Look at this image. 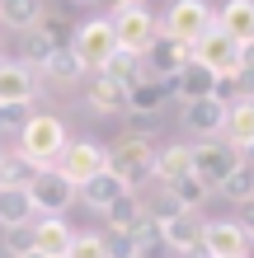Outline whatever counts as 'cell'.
Listing matches in <instances>:
<instances>
[{"mask_svg":"<svg viewBox=\"0 0 254 258\" xmlns=\"http://www.w3.org/2000/svg\"><path fill=\"white\" fill-rule=\"evenodd\" d=\"M202 249L212 258H249V235L231 216L226 221H207L202 225Z\"/></svg>","mask_w":254,"mask_h":258,"instance_id":"obj_10","label":"cell"},{"mask_svg":"<svg viewBox=\"0 0 254 258\" xmlns=\"http://www.w3.org/2000/svg\"><path fill=\"white\" fill-rule=\"evenodd\" d=\"M235 94H240V99H254V52L245 56V66H240V75H235Z\"/></svg>","mask_w":254,"mask_h":258,"instance_id":"obj_36","label":"cell"},{"mask_svg":"<svg viewBox=\"0 0 254 258\" xmlns=\"http://www.w3.org/2000/svg\"><path fill=\"white\" fill-rule=\"evenodd\" d=\"M71 244H76V230L62 216H38L33 221V253L42 258H71Z\"/></svg>","mask_w":254,"mask_h":258,"instance_id":"obj_12","label":"cell"},{"mask_svg":"<svg viewBox=\"0 0 254 258\" xmlns=\"http://www.w3.org/2000/svg\"><path fill=\"white\" fill-rule=\"evenodd\" d=\"M249 103H254V99H249Z\"/></svg>","mask_w":254,"mask_h":258,"instance_id":"obj_45","label":"cell"},{"mask_svg":"<svg viewBox=\"0 0 254 258\" xmlns=\"http://www.w3.org/2000/svg\"><path fill=\"white\" fill-rule=\"evenodd\" d=\"M28 258H42V253H28Z\"/></svg>","mask_w":254,"mask_h":258,"instance_id":"obj_42","label":"cell"},{"mask_svg":"<svg viewBox=\"0 0 254 258\" xmlns=\"http://www.w3.org/2000/svg\"><path fill=\"white\" fill-rule=\"evenodd\" d=\"M42 19V0H0V24L19 28V33H33Z\"/></svg>","mask_w":254,"mask_h":258,"instance_id":"obj_25","label":"cell"},{"mask_svg":"<svg viewBox=\"0 0 254 258\" xmlns=\"http://www.w3.org/2000/svg\"><path fill=\"white\" fill-rule=\"evenodd\" d=\"M113 38H118V47L123 52H137V56H146V47L160 38V19L151 10H123V14H113Z\"/></svg>","mask_w":254,"mask_h":258,"instance_id":"obj_8","label":"cell"},{"mask_svg":"<svg viewBox=\"0 0 254 258\" xmlns=\"http://www.w3.org/2000/svg\"><path fill=\"white\" fill-rule=\"evenodd\" d=\"M160 235H165V249H179V253H188V249L202 244V225H198V216H188V211H179L174 221H165Z\"/></svg>","mask_w":254,"mask_h":258,"instance_id":"obj_23","label":"cell"},{"mask_svg":"<svg viewBox=\"0 0 254 258\" xmlns=\"http://www.w3.org/2000/svg\"><path fill=\"white\" fill-rule=\"evenodd\" d=\"M245 56H249V52L240 47V42H231L217 24L207 28V33H202V42L193 47V61H198V66H207V71L217 75V80H235V75H240V66H245Z\"/></svg>","mask_w":254,"mask_h":258,"instance_id":"obj_4","label":"cell"},{"mask_svg":"<svg viewBox=\"0 0 254 258\" xmlns=\"http://www.w3.org/2000/svg\"><path fill=\"white\" fill-rule=\"evenodd\" d=\"M137 258H141V253H137Z\"/></svg>","mask_w":254,"mask_h":258,"instance_id":"obj_44","label":"cell"},{"mask_svg":"<svg viewBox=\"0 0 254 258\" xmlns=\"http://www.w3.org/2000/svg\"><path fill=\"white\" fill-rule=\"evenodd\" d=\"M19 117H24V108H5V103H0V132H10V127H24Z\"/></svg>","mask_w":254,"mask_h":258,"instance_id":"obj_38","label":"cell"},{"mask_svg":"<svg viewBox=\"0 0 254 258\" xmlns=\"http://www.w3.org/2000/svg\"><path fill=\"white\" fill-rule=\"evenodd\" d=\"M104 169H109V146H99V141H71L62 150V160H57V174H62L76 192L89 183V178H99Z\"/></svg>","mask_w":254,"mask_h":258,"instance_id":"obj_5","label":"cell"},{"mask_svg":"<svg viewBox=\"0 0 254 258\" xmlns=\"http://www.w3.org/2000/svg\"><path fill=\"white\" fill-rule=\"evenodd\" d=\"M123 192H127V183H123L118 174H109V169H104L99 178H89V183H85L76 197H80V202H85L89 211H99V216H104V211H109V207H113Z\"/></svg>","mask_w":254,"mask_h":258,"instance_id":"obj_20","label":"cell"},{"mask_svg":"<svg viewBox=\"0 0 254 258\" xmlns=\"http://www.w3.org/2000/svg\"><path fill=\"white\" fill-rule=\"evenodd\" d=\"M99 75H109V80H118L123 89H132L137 80H146V66H141V56H137V52H123V47H118V52L109 56V66H104Z\"/></svg>","mask_w":254,"mask_h":258,"instance_id":"obj_26","label":"cell"},{"mask_svg":"<svg viewBox=\"0 0 254 258\" xmlns=\"http://www.w3.org/2000/svg\"><path fill=\"white\" fill-rule=\"evenodd\" d=\"M33 225V197L28 188H0V230Z\"/></svg>","mask_w":254,"mask_h":258,"instance_id":"obj_22","label":"cell"},{"mask_svg":"<svg viewBox=\"0 0 254 258\" xmlns=\"http://www.w3.org/2000/svg\"><path fill=\"white\" fill-rule=\"evenodd\" d=\"M221 192H226L235 207H240V202H249V197H254V169H249V164H240V169H235L226 183H221Z\"/></svg>","mask_w":254,"mask_h":258,"instance_id":"obj_31","label":"cell"},{"mask_svg":"<svg viewBox=\"0 0 254 258\" xmlns=\"http://www.w3.org/2000/svg\"><path fill=\"white\" fill-rule=\"evenodd\" d=\"M226 117L231 108L221 99H202V103H184V122L193 136H202V141H217V136H226Z\"/></svg>","mask_w":254,"mask_h":258,"instance_id":"obj_14","label":"cell"},{"mask_svg":"<svg viewBox=\"0 0 254 258\" xmlns=\"http://www.w3.org/2000/svg\"><path fill=\"white\" fill-rule=\"evenodd\" d=\"M0 164H5V150H0Z\"/></svg>","mask_w":254,"mask_h":258,"instance_id":"obj_41","label":"cell"},{"mask_svg":"<svg viewBox=\"0 0 254 258\" xmlns=\"http://www.w3.org/2000/svg\"><path fill=\"white\" fill-rule=\"evenodd\" d=\"M188 61H193V52L184 42H170V38H156L151 47H146V56H141V66H146L151 80H174Z\"/></svg>","mask_w":254,"mask_h":258,"instance_id":"obj_11","label":"cell"},{"mask_svg":"<svg viewBox=\"0 0 254 258\" xmlns=\"http://www.w3.org/2000/svg\"><path fill=\"white\" fill-rule=\"evenodd\" d=\"M193 174V146H184V141H174V146H160L156 150V178L160 183H179V178H188Z\"/></svg>","mask_w":254,"mask_h":258,"instance_id":"obj_19","label":"cell"},{"mask_svg":"<svg viewBox=\"0 0 254 258\" xmlns=\"http://www.w3.org/2000/svg\"><path fill=\"white\" fill-rule=\"evenodd\" d=\"M5 253H10V258H28V253H33V225L5 230Z\"/></svg>","mask_w":254,"mask_h":258,"instance_id":"obj_33","label":"cell"},{"mask_svg":"<svg viewBox=\"0 0 254 258\" xmlns=\"http://www.w3.org/2000/svg\"><path fill=\"white\" fill-rule=\"evenodd\" d=\"M104 249H109V258H137V244H132L127 230H109L104 235Z\"/></svg>","mask_w":254,"mask_h":258,"instance_id":"obj_35","label":"cell"},{"mask_svg":"<svg viewBox=\"0 0 254 258\" xmlns=\"http://www.w3.org/2000/svg\"><path fill=\"white\" fill-rule=\"evenodd\" d=\"M226 146L235 150V155L254 150V103H249V99L231 103V117H226Z\"/></svg>","mask_w":254,"mask_h":258,"instance_id":"obj_21","label":"cell"},{"mask_svg":"<svg viewBox=\"0 0 254 258\" xmlns=\"http://www.w3.org/2000/svg\"><path fill=\"white\" fill-rule=\"evenodd\" d=\"M235 225H240V230L254 239V197H249V202H240V216H235Z\"/></svg>","mask_w":254,"mask_h":258,"instance_id":"obj_37","label":"cell"},{"mask_svg":"<svg viewBox=\"0 0 254 258\" xmlns=\"http://www.w3.org/2000/svg\"><path fill=\"white\" fill-rule=\"evenodd\" d=\"M156 150H160V146H151L141 132L123 136V141H113V146H109V174L123 178L127 192H137L146 178H156Z\"/></svg>","mask_w":254,"mask_h":258,"instance_id":"obj_2","label":"cell"},{"mask_svg":"<svg viewBox=\"0 0 254 258\" xmlns=\"http://www.w3.org/2000/svg\"><path fill=\"white\" fill-rule=\"evenodd\" d=\"M71 52L80 56V66H85V75L89 71H104L109 66V56L118 52V38H113V19H85L80 28H76V42H71Z\"/></svg>","mask_w":254,"mask_h":258,"instance_id":"obj_6","label":"cell"},{"mask_svg":"<svg viewBox=\"0 0 254 258\" xmlns=\"http://www.w3.org/2000/svg\"><path fill=\"white\" fill-rule=\"evenodd\" d=\"M141 211H146V207H141V197H137V192H123L109 211H104V221H109V230H132Z\"/></svg>","mask_w":254,"mask_h":258,"instance_id":"obj_28","label":"cell"},{"mask_svg":"<svg viewBox=\"0 0 254 258\" xmlns=\"http://www.w3.org/2000/svg\"><path fill=\"white\" fill-rule=\"evenodd\" d=\"M217 28H221L231 42H240V47L249 52V47H254V5H249V0H226L221 14H217Z\"/></svg>","mask_w":254,"mask_h":258,"instance_id":"obj_17","label":"cell"},{"mask_svg":"<svg viewBox=\"0 0 254 258\" xmlns=\"http://www.w3.org/2000/svg\"><path fill=\"white\" fill-rule=\"evenodd\" d=\"M33 178H38V169L19 155V150H14V155H5V164H0V188H28Z\"/></svg>","mask_w":254,"mask_h":258,"instance_id":"obj_29","label":"cell"},{"mask_svg":"<svg viewBox=\"0 0 254 258\" xmlns=\"http://www.w3.org/2000/svg\"><path fill=\"white\" fill-rule=\"evenodd\" d=\"M212 24H217V14H212V5H207V0H174V5L165 10L160 38H170V42H184V47L193 52Z\"/></svg>","mask_w":254,"mask_h":258,"instance_id":"obj_3","label":"cell"},{"mask_svg":"<svg viewBox=\"0 0 254 258\" xmlns=\"http://www.w3.org/2000/svg\"><path fill=\"white\" fill-rule=\"evenodd\" d=\"M184 258H212V253H207V249H202V244H198V249H188V253H184Z\"/></svg>","mask_w":254,"mask_h":258,"instance_id":"obj_40","label":"cell"},{"mask_svg":"<svg viewBox=\"0 0 254 258\" xmlns=\"http://www.w3.org/2000/svg\"><path fill=\"white\" fill-rule=\"evenodd\" d=\"M170 197H174V202H179V211H188V216H193V211H198L202 207V197H207V188H202V178H179V183H170L165 188Z\"/></svg>","mask_w":254,"mask_h":258,"instance_id":"obj_30","label":"cell"},{"mask_svg":"<svg viewBox=\"0 0 254 258\" xmlns=\"http://www.w3.org/2000/svg\"><path fill=\"white\" fill-rule=\"evenodd\" d=\"M71 258H109V249H104V235H80L76 230V244H71Z\"/></svg>","mask_w":254,"mask_h":258,"instance_id":"obj_34","label":"cell"},{"mask_svg":"<svg viewBox=\"0 0 254 258\" xmlns=\"http://www.w3.org/2000/svg\"><path fill=\"white\" fill-rule=\"evenodd\" d=\"M42 75H47L52 85H76V80H85V66H80V56L71 52V47H62V52H52V56H47Z\"/></svg>","mask_w":254,"mask_h":258,"instance_id":"obj_27","label":"cell"},{"mask_svg":"<svg viewBox=\"0 0 254 258\" xmlns=\"http://www.w3.org/2000/svg\"><path fill=\"white\" fill-rule=\"evenodd\" d=\"M66 146H71V136L62 127V117H52V113L24 117V127H19V155L33 164V169H57V160H62Z\"/></svg>","mask_w":254,"mask_h":258,"instance_id":"obj_1","label":"cell"},{"mask_svg":"<svg viewBox=\"0 0 254 258\" xmlns=\"http://www.w3.org/2000/svg\"><path fill=\"white\" fill-rule=\"evenodd\" d=\"M38 94V80L24 61H0V103L5 108H28Z\"/></svg>","mask_w":254,"mask_h":258,"instance_id":"obj_13","label":"cell"},{"mask_svg":"<svg viewBox=\"0 0 254 258\" xmlns=\"http://www.w3.org/2000/svg\"><path fill=\"white\" fill-rule=\"evenodd\" d=\"M165 99H170V80H151V75H146V80H137L127 89V113L137 117V122H151V117L165 108Z\"/></svg>","mask_w":254,"mask_h":258,"instance_id":"obj_16","label":"cell"},{"mask_svg":"<svg viewBox=\"0 0 254 258\" xmlns=\"http://www.w3.org/2000/svg\"><path fill=\"white\" fill-rule=\"evenodd\" d=\"M52 52H57V47H52L47 38H38V33H24V66H28V71H33V66L42 71V66H47V56H52Z\"/></svg>","mask_w":254,"mask_h":258,"instance_id":"obj_32","label":"cell"},{"mask_svg":"<svg viewBox=\"0 0 254 258\" xmlns=\"http://www.w3.org/2000/svg\"><path fill=\"white\" fill-rule=\"evenodd\" d=\"M76 28H80V24H71V14H62V10H42V19H38L33 33L47 38L52 47L62 52V47H71V42H76Z\"/></svg>","mask_w":254,"mask_h":258,"instance_id":"obj_24","label":"cell"},{"mask_svg":"<svg viewBox=\"0 0 254 258\" xmlns=\"http://www.w3.org/2000/svg\"><path fill=\"white\" fill-rule=\"evenodd\" d=\"M123 10H141V0H113V14H123Z\"/></svg>","mask_w":254,"mask_h":258,"instance_id":"obj_39","label":"cell"},{"mask_svg":"<svg viewBox=\"0 0 254 258\" xmlns=\"http://www.w3.org/2000/svg\"><path fill=\"white\" fill-rule=\"evenodd\" d=\"M249 5H254V0H249Z\"/></svg>","mask_w":254,"mask_h":258,"instance_id":"obj_43","label":"cell"},{"mask_svg":"<svg viewBox=\"0 0 254 258\" xmlns=\"http://www.w3.org/2000/svg\"><path fill=\"white\" fill-rule=\"evenodd\" d=\"M85 99H89V108L104 113V117L127 113V89L118 80H109V75H89V80H85Z\"/></svg>","mask_w":254,"mask_h":258,"instance_id":"obj_18","label":"cell"},{"mask_svg":"<svg viewBox=\"0 0 254 258\" xmlns=\"http://www.w3.org/2000/svg\"><path fill=\"white\" fill-rule=\"evenodd\" d=\"M217 75L207 71V66H198V61H188L184 71L170 80V94H179L184 103H202V99H217Z\"/></svg>","mask_w":254,"mask_h":258,"instance_id":"obj_15","label":"cell"},{"mask_svg":"<svg viewBox=\"0 0 254 258\" xmlns=\"http://www.w3.org/2000/svg\"><path fill=\"white\" fill-rule=\"evenodd\" d=\"M28 197H33V216H62V211L76 202V188L57 169H38V178L28 183Z\"/></svg>","mask_w":254,"mask_h":258,"instance_id":"obj_9","label":"cell"},{"mask_svg":"<svg viewBox=\"0 0 254 258\" xmlns=\"http://www.w3.org/2000/svg\"><path fill=\"white\" fill-rule=\"evenodd\" d=\"M245 164V155H235L226 141H202L193 146V178H202V188H221L226 178Z\"/></svg>","mask_w":254,"mask_h":258,"instance_id":"obj_7","label":"cell"}]
</instances>
